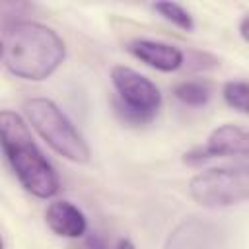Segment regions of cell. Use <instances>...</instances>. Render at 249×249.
Returning <instances> with one entry per match:
<instances>
[{"instance_id":"cell-16","label":"cell","mask_w":249,"mask_h":249,"mask_svg":"<svg viewBox=\"0 0 249 249\" xmlns=\"http://www.w3.org/2000/svg\"><path fill=\"white\" fill-rule=\"evenodd\" d=\"M0 58H2V39H0Z\"/></svg>"},{"instance_id":"cell-6","label":"cell","mask_w":249,"mask_h":249,"mask_svg":"<svg viewBox=\"0 0 249 249\" xmlns=\"http://www.w3.org/2000/svg\"><path fill=\"white\" fill-rule=\"evenodd\" d=\"M249 152V136L235 124H222L208 136L206 144L185 154V163L198 165L214 158H245Z\"/></svg>"},{"instance_id":"cell-11","label":"cell","mask_w":249,"mask_h":249,"mask_svg":"<svg viewBox=\"0 0 249 249\" xmlns=\"http://www.w3.org/2000/svg\"><path fill=\"white\" fill-rule=\"evenodd\" d=\"M154 10L160 12L165 19H169L171 23H175L177 27H181L185 31H191L195 27L191 14L181 4H177V2H156L154 4Z\"/></svg>"},{"instance_id":"cell-8","label":"cell","mask_w":249,"mask_h":249,"mask_svg":"<svg viewBox=\"0 0 249 249\" xmlns=\"http://www.w3.org/2000/svg\"><path fill=\"white\" fill-rule=\"evenodd\" d=\"M128 53L134 54L138 60L146 62L148 66L161 72H173L183 64V53L177 47L160 43V41L136 39L128 43Z\"/></svg>"},{"instance_id":"cell-5","label":"cell","mask_w":249,"mask_h":249,"mask_svg":"<svg viewBox=\"0 0 249 249\" xmlns=\"http://www.w3.org/2000/svg\"><path fill=\"white\" fill-rule=\"evenodd\" d=\"M111 80L121 97L119 111L126 121L148 123L156 115L161 95L156 84H152L146 76L128 66H115L111 70Z\"/></svg>"},{"instance_id":"cell-9","label":"cell","mask_w":249,"mask_h":249,"mask_svg":"<svg viewBox=\"0 0 249 249\" xmlns=\"http://www.w3.org/2000/svg\"><path fill=\"white\" fill-rule=\"evenodd\" d=\"M47 226L62 237H80L86 233L88 222L84 212L68 200H54L45 210Z\"/></svg>"},{"instance_id":"cell-3","label":"cell","mask_w":249,"mask_h":249,"mask_svg":"<svg viewBox=\"0 0 249 249\" xmlns=\"http://www.w3.org/2000/svg\"><path fill=\"white\" fill-rule=\"evenodd\" d=\"M25 115L39 136L62 158L84 163L89 160V148L62 109L45 97H33L25 103Z\"/></svg>"},{"instance_id":"cell-15","label":"cell","mask_w":249,"mask_h":249,"mask_svg":"<svg viewBox=\"0 0 249 249\" xmlns=\"http://www.w3.org/2000/svg\"><path fill=\"white\" fill-rule=\"evenodd\" d=\"M0 249H4V241H2V237H0Z\"/></svg>"},{"instance_id":"cell-14","label":"cell","mask_w":249,"mask_h":249,"mask_svg":"<svg viewBox=\"0 0 249 249\" xmlns=\"http://www.w3.org/2000/svg\"><path fill=\"white\" fill-rule=\"evenodd\" d=\"M115 249H136L134 245H132V241L130 239H121L119 243H117V247Z\"/></svg>"},{"instance_id":"cell-4","label":"cell","mask_w":249,"mask_h":249,"mask_svg":"<svg viewBox=\"0 0 249 249\" xmlns=\"http://www.w3.org/2000/svg\"><path fill=\"white\" fill-rule=\"evenodd\" d=\"M191 196L206 208H226L249 196V167H214L196 173L189 185Z\"/></svg>"},{"instance_id":"cell-1","label":"cell","mask_w":249,"mask_h":249,"mask_svg":"<svg viewBox=\"0 0 249 249\" xmlns=\"http://www.w3.org/2000/svg\"><path fill=\"white\" fill-rule=\"evenodd\" d=\"M64 41L51 27L37 21H14L2 41L8 70L23 80H45L64 60Z\"/></svg>"},{"instance_id":"cell-13","label":"cell","mask_w":249,"mask_h":249,"mask_svg":"<svg viewBox=\"0 0 249 249\" xmlns=\"http://www.w3.org/2000/svg\"><path fill=\"white\" fill-rule=\"evenodd\" d=\"M247 31H249V14H245V16L241 18V23H239V33H241L243 41H249V37H247Z\"/></svg>"},{"instance_id":"cell-7","label":"cell","mask_w":249,"mask_h":249,"mask_svg":"<svg viewBox=\"0 0 249 249\" xmlns=\"http://www.w3.org/2000/svg\"><path fill=\"white\" fill-rule=\"evenodd\" d=\"M163 249H224V235L214 222L189 218L169 231Z\"/></svg>"},{"instance_id":"cell-2","label":"cell","mask_w":249,"mask_h":249,"mask_svg":"<svg viewBox=\"0 0 249 249\" xmlns=\"http://www.w3.org/2000/svg\"><path fill=\"white\" fill-rule=\"evenodd\" d=\"M0 144L21 185L39 198L58 191V177L35 144L25 121L14 111H0Z\"/></svg>"},{"instance_id":"cell-10","label":"cell","mask_w":249,"mask_h":249,"mask_svg":"<svg viewBox=\"0 0 249 249\" xmlns=\"http://www.w3.org/2000/svg\"><path fill=\"white\" fill-rule=\"evenodd\" d=\"M173 93L181 103L191 107H200L210 99V86L200 80H185L175 86Z\"/></svg>"},{"instance_id":"cell-12","label":"cell","mask_w":249,"mask_h":249,"mask_svg":"<svg viewBox=\"0 0 249 249\" xmlns=\"http://www.w3.org/2000/svg\"><path fill=\"white\" fill-rule=\"evenodd\" d=\"M222 95H224V101L237 109L239 113H247V99H249V86L247 82L243 80H231L224 86L222 89Z\"/></svg>"}]
</instances>
